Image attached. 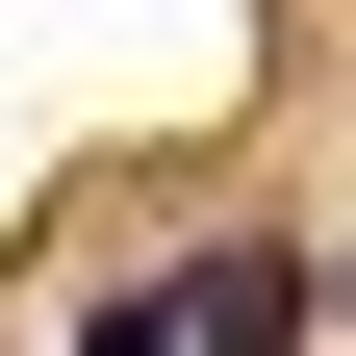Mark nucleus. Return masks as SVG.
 Masks as SVG:
<instances>
[{"label":"nucleus","mask_w":356,"mask_h":356,"mask_svg":"<svg viewBox=\"0 0 356 356\" xmlns=\"http://www.w3.org/2000/svg\"><path fill=\"white\" fill-rule=\"evenodd\" d=\"M331 305H356V254H331Z\"/></svg>","instance_id":"7ed1b4c3"},{"label":"nucleus","mask_w":356,"mask_h":356,"mask_svg":"<svg viewBox=\"0 0 356 356\" xmlns=\"http://www.w3.org/2000/svg\"><path fill=\"white\" fill-rule=\"evenodd\" d=\"M178 305H204V356H305V305H331V280H305L280 229H229V254H178Z\"/></svg>","instance_id":"f257e3e1"},{"label":"nucleus","mask_w":356,"mask_h":356,"mask_svg":"<svg viewBox=\"0 0 356 356\" xmlns=\"http://www.w3.org/2000/svg\"><path fill=\"white\" fill-rule=\"evenodd\" d=\"M76 356H204V305H178V280H127V305H76Z\"/></svg>","instance_id":"f03ea898"}]
</instances>
